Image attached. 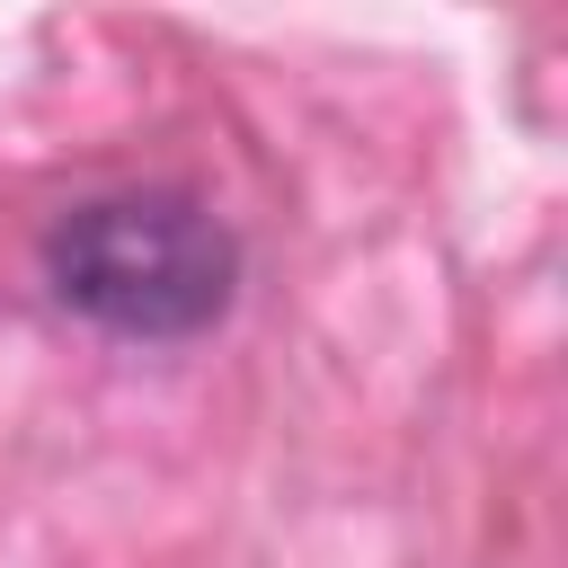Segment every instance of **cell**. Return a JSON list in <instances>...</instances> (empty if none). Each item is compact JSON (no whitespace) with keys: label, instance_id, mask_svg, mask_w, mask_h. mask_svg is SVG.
Instances as JSON below:
<instances>
[{"label":"cell","instance_id":"6da1fadb","mask_svg":"<svg viewBox=\"0 0 568 568\" xmlns=\"http://www.w3.org/2000/svg\"><path fill=\"white\" fill-rule=\"evenodd\" d=\"M44 284L62 311L115 337H195L231 311L240 248L195 195H98L44 231Z\"/></svg>","mask_w":568,"mask_h":568}]
</instances>
